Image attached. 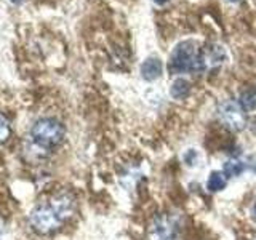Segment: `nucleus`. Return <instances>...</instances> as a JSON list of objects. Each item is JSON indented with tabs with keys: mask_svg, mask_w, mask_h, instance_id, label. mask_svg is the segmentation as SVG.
<instances>
[{
	"mask_svg": "<svg viewBox=\"0 0 256 240\" xmlns=\"http://www.w3.org/2000/svg\"><path fill=\"white\" fill-rule=\"evenodd\" d=\"M74 212V202L68 196H60L50 204L38 205L32 210L29 221L30 226L40 234H48L58 229Z\"/></svg>",
	"mask_w": 256,
	"mask_h": 240,
	"instance_id": "obj_1",
	"label": "nucleus"
},
{
	"mask_svg": "<svg viewBox=\"0 0 256 240\" xmlns=\"http://www.w3.org/2000/svg\"><path fill=\"white\" fill-rule=\"evenodd\" d=\"M200 50L202 48L192 38L176 44L168 58L170 74H186V72L200 70Z\"/></svg>",
	"mask_w": 256,
	"mask_h": 240,
	"instance_id": "obj_2",
	"label": "nucleus"
},
{
	"mask_svg": "<svg viewBox=\"0 0 256 240\" xmlns=\"http://www.w3.org/2000/svg\"><path fill=\"white\" fill-rule=\"evenodd\" d=\"M66 130L61 122L54 118H42L34 124L30 130V136L38 148L50 149L62 142Z\"/></svg>",
	"mask_w": 256,
	"mask_h": 240,
	"instance_id": "obj_3",
	"label": "nucleus"
},
{
	"mask_svg": "<svg viewBox=\"0 0 256 240\" xmlns=\"http://www.w3.org/2000/svg\"><path fill=\"white\" fill-rule=\"evenodd\" d=\"M218 117L224 124V126H228L232 132L244 130L245 124H246V117H245V112H244L242 106L232 100H226L220 104Z\"/></svg>",
	"mask_w": 256,
	"mask_h": 240,
	"instance_id": "obj_4",
	"label": "nucleus"
},
{
	"mask_svg": "<svg viewBox=\"0 0 256 240\" xmlns=\"http://www.w3.org/2000/svg\"><path fill=\"white\" fill-rule=\"evenodd\" d=\"M149 236L150 240H178L180 224L172 214H160L152 221Z\"/></svg>",
	"mask_w": 256,
	"mask_h": 240,
	"instance_id": "obj_5",
	"label": "nucleus"
},
{
	"mask_svg": "<svg viewBox=\"0 0 256 240\" xmlns=\"http://www.w3.org/2000/svg\"><path fill=\"white\" fill-rule=\"evenodd\" d=\"M228 54L222 45L208 44L200 50V70H213L222 66Z\"/></svg>",
	"mask_w": 256,
	"mask_h": 240,
	"instance_id": "obj_6",
	"label": "nucleus"
},
{
	"mask_svg": "<svg viewBox=\"0 0 256 240\" xmlns=\"http://www.w3.org/2000/svg\"><path fill=\"white\" fill-rule=\"evenodd\" d=\"M141 77L146 82H154V80L162 77L164 72V62L158 56H148L141 64Z\"/></svg>",
	"mask_w": 256,
	"mask_h": 240,
	"instance_id": "obj_7",
	"label": "nucleus"
},
{
	"mask_svg": "<svg viewBox=\"0 0 256 240\" xmlns=\"http://www.w3.org/2000/svg\"><path fill=\"white\" fill-rule=\"evenodd\" d=\"M190 93V84H189V80L186 78H176L174 82L170 86V94H172V98L174 100H184V98H188Z\"/></svg>",
	"mask_w": 256,
	"mask_h": 240,
	"instance_id": "obj_8",
	"label": "nucleus"
},
{
	"mask_svg": "<svg viewBox=\"0 0 256 240\" xmlns=\"http://www.w3.org/2000/svg\"><path fill=\"white\" fill-rule=\"evenodd\" d=\"M228 176L221 173V172H212L210 176H208V181H206V188L210 192H218V190H222L226 188L228 184Z\"/></svg>",
	"mask_w": 256,
	"mask_h": 240,
	"instance_id": "obj_9",
	"label": "nucleus"
},
{
	"mask_svg": "<svg viewBox=\"0 0 256 240\" xmlns=\"http://www.w3.org/2000/svg\"><path fill=\"white\" fill-rule=\"evenodd\" d=\"M245 170V164L240 162V160L234 158V160H228L226 164H224V174L229 176V178H234V176H240Z\"/></svg>",
	"mask_w": 256,
	"mask_h": 240,
	"instance_id": "obj_10",
	"label": "nucleus"
},
{
	"mask_svg": "<svg viewBox=\"0 0 256 240\" xmlns=\"http://www.w3.org/2000/svg\"><path fill=\"white\" fill-rule=\"evenodd\" d=\"M240 106L246 112H253L256 109V93L254 92H245L240 96Z\"/></svg>",
	"mask_w": 256,
	"mask_h": 240,
	"instance_id": "obj_11",
	"label": "nucleus"
},
{
	"mask_svg": "<svg viewBox=\"0 0 256 240\" xmlns=\"http://www.w3.org/2000/svg\"><path fill=\"white\" fill-rule=\"evenodd\" d=\"M8 136H10V125H8L4 116H0V142L6 141Z\"/></svg>",
	"mask_w": 256,
	"mask_h": 240,
	"instance_id": "obj_12",
	"label": "nucleus"
},
{
	"mask_svg": "<svg viewBox=\"0 0 256 240\" xmlns=\"http://www.w3.org/2000/svg\"><path fill=\"white\" fill-rule=\"evenodd\" d=\"M184 162H186L188 165H196V162H197V152L194 150V149H189L186 154H184Z\"/></svg>",
	"mask_w": 256,
	"mask_h": 240,
	"instance_id": "obj_13",
	"label": "nucleus"
},
{
	"mask_svg": "<svg viewBox=\"0 0 256 240\" xmlns=\"http://www.w3.org/2000/svg\"><path fill=\"white\" fill-rule=\"evenodd\" d=\"M152 2H154L156 5H160V6H162V5H166L168 2H170V0H152Z\"/></svg>",
	"mask_w": 256,
	"mask_h": 240,
	"instance_id": "obj_14",
	"label": "nucleus"
},
{
	"mask_svg": "<svg viewBox=\"0 0 256 240\" xmlns=\"http://www.w3.org/2000/svg\"><path fill=\"white\" fill-rule=\"evenodd\" d=\"M253 218H254V221H256V202H254V205H253Z\"/></svg>",
	"mask_w": 256,
	"mask_h": 240,
	"instance_id": "obj_15",
	"label": "nucleus"
},
{
	"mask_svg": "<svg viewBox=\"0 0 256 240\" xmlns=\"http://www.w3.org/2000/svg\"><path fill=\"white\" fill-rule=\"evenodd\" d=\"M12 2H14V4H18V2H21V0H12Z\"/></svg>",
	"mask_w": 256,
	"mask_h": 240,
	"instance_id": "obj_16",
	"label": "nucleus"
},
{
	"mask_svg": "<svg viewBox=\"0 0 256 240\" xmlns=\"http://www.w3.org/2000/svg\"><path fill=\"white\" fill-rule=\"evenodd\" d=\"M253 172L256 173V162H254V166H253Z\"/></svg>",
	"mask_w": 256,
	"mask_h": 240,
	"instance_id": "obj_17",
	"label": "nucleus"
},
{
	"mask_svg": "<svg viewBox=\"0 0 256 240\" xmlns=\"http://www.w3.org/2000/svg\"><path fill=\"white\" fill-rule=\"evenodd\" d=\"M229 2H238V0H229Z\"/></svg>",
	"mask_w": 256,
	"mask_h": 240,
	"instance_id": "obj_18",
	"label": "nucleus"
},
{
	"mask_svg": "<svg viewBox=\"0 0 256 240\" xmlns=\"http://www.w3.org/2000/svg\"><path fill=\"white\" fill-rule=\"evenodd\" d=\"M253 240H256V236H254V237H253Z\"/></svg>",
	"mask_w": 256,
	"mask_h": 240,
	"instance_id": "obj_19",
	"label": "nucleus"
}]
</instances>
